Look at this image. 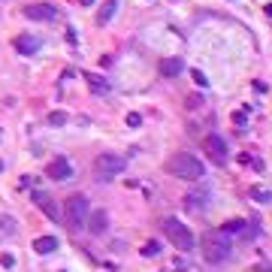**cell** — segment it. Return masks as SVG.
Returning a JSON list of instances; mask_svg holds the SVG:
<instances>
[{"label":"cell","mask_w":272,"mask_h":272,"mask_svg":"<svg viewBox=\"0 0 272 272\" xmlns=\"http://www.w3.org/2000/svg\"><path fill=\"white\" fill-rule=\"evenodd\" d=\"M34 203L39 206V209H42L52 221H58V218H61V212H58V206H55V200H52V197H46V194H39V191H36V194H34Z\"/></svg>","instance_id":"10"},{"label":"cell","mask_w":272,"mask_h":272,"mask_svg":"<svg viewBox=\"0 0 272 272\" xmlns=\"http://www.w3.org/2000/svg\"><path fill=\"white\" fill-rule=\"evenodd\" d=\"M118 6H121V0H106L100 6V12H97V25H106V21L118 12Z\"/></svg>","instance_id":"12"},{"label":"cell","mask_w":272,"mask_h":272,"mask_svg":"<svg viewBox=\"0 0 272 272\" xmlns=\"http://www.w3.org/2000/svg\"><path fill=\"white\" fill-rule=\"evenodd\" d=\"M0 263H3L6 269H12V266H15V257H12V254H0Z\"/></svg>","instance_id":"22"},{"label":"cell","mask_w":272,"mask_h":272,"mask_svg":"<svg viewBox=\"0 0 272 272\" xmlns=\"http://www.w3.org/2000/svg\"><path fill=\"white\" fill-rule=\"evenodd\" d=\"M106 227H109V215H106V212H94V215L88 218V230H91V233H106Z\"/></svg>","instance_id":"11"},{"label":"cell","mask_w":272,"mask_h":272,"mask_svg":"<svg viewBox=\"0 0 272 272\" xmlns=\"http://www.w3.org/2000/svg\"><path fill=\"white\" fill-rule=\"evenodd\" d=\"M263 12H266V15H269V18H272V0H269V3H266V6H263Z\"/></svg>","instance_id":"26"},{"label":"cell","mask_w":272,"mask_h":272,"mask_svg":"<svg viewBox=\"0 0 272 272\" xmlns=\"http://www.w3.org/2000/svg\"><path fill=\"white\" fill-rule=\"evenodd\" d=\"M157 254H161V242L157 239H151V242L142 245V257H157Z\"/></svg>","instance_id":"18"},{"label":"cell","mask_w":272,"mask_h":272,"mask_svg":"<svg viewBox=\"0 0 272 272\" xmlns=\"http://www.w3.org/2000/svg\"><path fill=\"white\" fill-rule=\"evenodd\" d=\"M242 227H245V221L233 218V221H227V224H224V233H242Z\"/></svg>","instance_id":"20"},{"label":"cell","mask_w":272,"mask_h":272,"mask_svg":"<svg viewBox=\"0 0 272 272\" xmlns=\"http://www.w3.org/2000/svg\"><path fill=\"white\" fill-rule=\"evenodd\" d=\"M67 121H70L67 112H49V124H52V127H64Z\"/></svg>","instance_id":"19"},{"label":"cell","mask_w":272,"mask_h":272,"mask_svg":"<svg viewBox=\"0 0 272 272\" xmlns=\"http://www.w3.org/2000/svg\"><path fill=\"white\" fill-rule=\"evenodd\" d=\"M185 200H188V209H203L206 200H209V191H191Z\"/></svg>","instance_id":"15"},{"label":"cell","mask_w":272,"mask_h":272,"mask_svg":"<svg viewBox=\"0 0 272 272\" xmlns=\"http://www.w3.org/2000/svg\"><path fill=\"white\" fill-rule=\"evenodd\" d=\"M67 227L73 233L88 227V197L85 194H76L67 200Z\"/></svg>","instance_id":"3"},{"label":"cell","mask_w":272,"mask_h":272,"mask_svg":"<svg viewBox=\"0 0 272 272\" xmlns=\"http://www.w3.org/2000/svg\"><path fill=\"white\" fill-rule=\"evenodd\" d=\"M200 245H203L206 263H224V260L230 257V251H233L230 233H224V230H206V236H203Z\"/></svg>","instance_id":"2"},{"label":"cell","mask_w":272,"mask_h":272,"mask_svg":"<svg viewBox=\"0 0 272 272\" xmlns=\"http://www.w3.org/2000/svg\"><path fill=\"white\" fill-rule=\"evenodd\" d=\"M88 85H91V91H109V85L97 82V76H88Z\"/></svg>","instance_id":"21"},{"label":"cell","mask_w":272,"mask_h":272,"mask_svg":"<svg viewBox=\"0 0 272 272\" xmlns=\"http://www.w3.org/2000/svg\"><path fill=\"white\" fill-rule=\"evenodd\" d=\"M0 170H3V161H0Z\"/></svg>","instance_id":"28"},{"label":"cell","mask_w":272,"mask_h":272,"mask_svg":"<svg viewBox=\"0 0 272 272\" xmlns=\"http://www.w3.org/2000/svg\"><path fill=\"white\" fill-rule=\"evenodd\" d=\"M164 233H167V239H170L178 251H194V233H191L178 218L164 221Z\"/></svg>","instance_id":"4"},{"label":"cell","mask_w":272,"mask_h":272,"mask_svg":"<svg viewBox=\"0 0 272 272\" xmlns=\"http://www.w3.org/2000/svg\"><path fill=\"white\" fill-rule=\"evenodd\" d=\"M94 172H97L100 178L121 175V172H124V157H121V154H112V151H103V154H97V161H94Z\"/></svg>","instance_id":"5"},{"label":"cell","mask_w":272,"mask_h":272,"mask_svg":"<svg viewBox=\"0 0 272 272\" xmlns=\"http://www.w3.org/2000/svg\"><path fill=\"white\" fill-rule=\"evenodd\" d=\"M127 124H130V127H139V124H142V118H139L136 112H130V115H127Z\"/></svg>","instance_id":"25"},{"label":"cell","mask_w":272,"mask_h":272,"mask_svg":"<svg viewBox=\"0 0 272 272\" xmlns=\"http://www.w3.org/2000/svg\"><path fill=\"white\" fill-rule=\"evenodd\" d=\"M203 148H206V154H209L215 164H224V161H227V145H224L221 136H206Z\"/></svg>","instance_id":"6"},{"label":"cell","mask_w":272,"mask_h":272,"mask_svg":"<svg viewBox=\"0 0 272 272\" xmlns=\"http://www.w3.org/2000/svg\"><path fill=\"white\" fill-rule=\"evenodd\" d=\"M55 248H58V239H55V236H39L34 242V251H36V254H52Z\"/></svg>","instance_id":"14"},{"label":"cell","mask_w":272,"mask_h":272,"mask_svg":"<svg viewBox=\"0 0 272 272\" xmlns=\"http://www.w3.org/2000/svg\"><path fill=\"white\" fill-rule=\"evenodd\" d=\"M194 82H197L200 88H206V85H209V79H206V76L200 73V70H194Z\"/></svg>","instance_id":"23"},{"label":"cell","mask_w":272,"mask_h":272,"mask_svg":"<svg viewBox=\"0 0 272 272\" xmlns=\"http://www.w3.org/2000/svg\"><path fill=\"white\" fill-rule=\"evenodd\" d=\"M12 233H15V221H12L9 215H3V218H0V239H9Z\"/></svg>","instance_id":"17"},{"label":"cell","mask_w":272,"mask_h":272,"mask_svg":"<svg viewBox=\"0 0 272 272\" xmlns=\"http://www.w3.org/2000/svg\"><path fill=\"white\" fill-rule=\"evenodd\" d=\"M82 3H85V6H91V3H94V0H82Z\"/></svg>","instance_id":"27"},{"label":"cell","mask_w":272,"mask_h":272,"mask_svg":"<svg viewBox=\"0 0 272 272\" xmlns=\"http://www.w3.org/2000/svg\"><path fill=\"white\" fill-rule=\"evenodd\" d=\"M39 46H42V39H39V36H31V34L15 36V49H18L21 55H36V52H39Z\"/></svg>","instance_id":"9"},{"label":"cell","mask_w":272,"mask_h":272,"mask_svg":"<svg viewBox=\"0 0 272 272\" xmlns=\"http://www.w3.org/2000/svg\"><path fill=\"white\" fill-rule=\"evenodd\" d=\"M245 121H248V115H245V112H233V124L245 127Z\"/></svg>","instance_id":"24"},{"label":"cell","mask_w":272,"mask_h":272,"mask_svg":"<svg viewBox=\"0 0 272 272\" xmlns=\"http://www.w3.org/2000/svg\"><path fill=\"white\" fill-rule=\"evenodd\" d=\"M167 172L175 175V178H182V182H200L206 175V167L200 157H194L188 151H178V154H172L167 161Z\"/></svg>","instance_id":"1"},{"label":"cell","mask_w":272,"mask_h":272,"mask_svg":"<svg viewBox=\"0 0 272 272\" xmlns=\"http://www.w3.org/2000/svg\"><path fill=\"white\" fill-rule=\"evenodd\" d=\"M161 73H164V76H178V73H182V61H178V58L161 61Z\"/></svg>","instance_id":"16"},{"label":"cell","mask_w":272,"mask_h":272,"mask_svg":"<svg viewBox=\"0 0 272 272\" xmlns=\"http://www.w3.org/2000/svg\"><path fill=\"white\" fill-rule=\"evenodd\" d=\"M55 15H58V9H55V6H46V3L25 6V18H31V21H49V18H55Z\"/></svg>","instance_id":"8"},{"label":"cell","mask_w":272,"mask_h":272,"mask_svg":"<svg viewBox=\"0 0 272 272\" xmlns=\"http://www.w3.org/2000/svg\"><path fill=\"white\" fill-rule=\"evenodd\" d=\"M46 175H49V178H55V182H64V178H70V175H73V167H70L67 157H55V161H49Z\"/></svg>","instance_id":"7"},{"label":"cell","mask_w":272,"mask_h":272,"mask_svg":"<svg viewBox=\"0 0 272 272\" xmlns=\"http://www.w3.org/2000/svg\"><path fill=\"white\" fill-rule=\"evenodd\" d=\"M248 197H251L254 203H269L272 191L266 188V185H251V188H248Z\"/></svg>","instance_id":"13"}]
</instances>
